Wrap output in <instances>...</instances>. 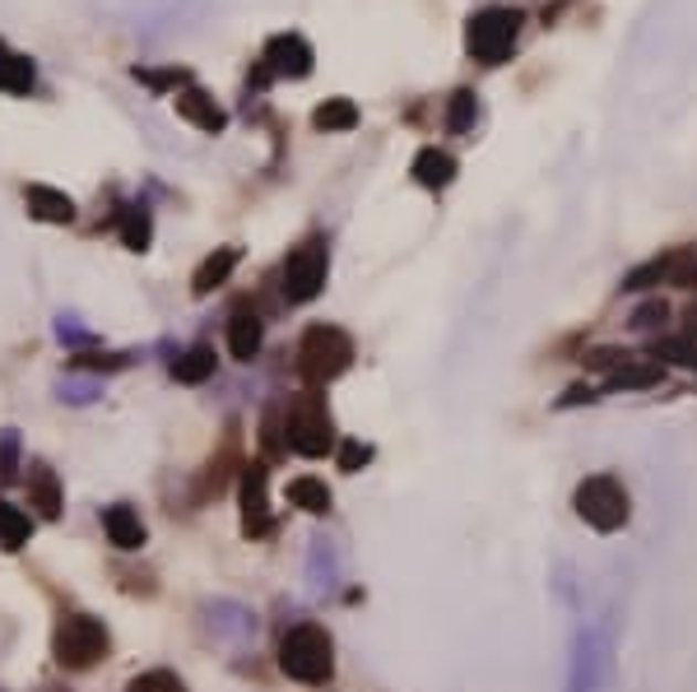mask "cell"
<instances>
[{"mask_svg":"<svg viewBox=\"0 0 697 692\" xmlns=\"http://www.w3.org/2000/svg\"><path fill=\"white\" fill-rule=\"evenodd\" d=\"M112 651V632H107V622L94 618V614H65L56 622V632H52V656L61 669H71V674H84V669H94L103 664Z\"/></svg>","mask_w":697,"mask_h":692,"instance_id":"cell-4","label":"cell"},{"mask_svg":"<svg viewBox=\"0 0 697 692\" xmlns=\"http://www.w3.org/2000/svg\"><path fill=\"white\" fill-rule=\"evenodd\" d=\"M117 237H122L126 252H149V242H154V214H149V205H126L122 219H117Z\"/></svg>","mask_w":697,"mask_h":692,"instance_id":"cell-19","label":"cell"},{"mask_svg":"<svg viewBox=\"0 0 697 692\" xmlns=\"http://www.w3.org/2000/svg\"><path fill=\"white\" fill-rule=\"evenodd\" d=\"M24 488H29V507L38 511L42 521H61V511H65V488H61V479H56L52 465H42V460L29 465Z\"/></svg>","mask_w":697,"mask_h":692,"instance_id":"cell-11","label":"cell"},{"mask_svg":"<svg viewBox=\"0 0 697 692\" xmlns=\"http://www.w3.org/2000/svg\"><path fill=\"white\" fill-rule=\"evenodd\" d=\"M135 79H140V84H149L154 94H163V88L187 84L191 75H187V71H145V65H135Z\"/></svg>","mask_w":697,"mask_h":692,"instance_id":"cell-33","label":"cell"},{"mask_svg":"<svg viewBox=\"0 0 697 692\" xmlns=\"http://www.w3.org/2000/svg\"><path fill=\"white\" fill-rule=\"evenodd\" d=\"M577 517L587 521L600 534H614L627 525L633 507H627V488L614 475H591L587 483L577 488Z\"/></svg>","mask_w":697,"mask_h":692,"instance_id":"cell-6","label":"cell"},{"mask_svg":"<svg viewBox=\"0 0 697 692\" xmlns=\"http://www.w3.org/2000/svg\"><path fill=\"white\" fill-rule=\"evenodd\" d=\"M353 368V334L340 330V326H307L303 340H298V372L307 386H330L335 376H345Z\"/></svg>","mask_w":697,"mask_h":692,"instance_id":"cell-3","label":"cell"},{"mask_svg":"<svg viewBox=\"0 0 697 692\" xmlns=\"http://www.w3.org/2000/svg\"><path fill=\"white\" fill-rule=\"evenodd\" d=\"M656 353H661V359L684 363V368H697V349L688 340H665V344H656Z\"/></svg>","mask_w":697,"mask_h":692,"instance_id":"cell-37","label":"cell"},{"mask_svg":"<svg viewBox=\"0 0 697 692\" xmlns=\"http://www.w3.org/2000/svg\"><path fill=\"white\" fill-rule=\"evenodd\" d=\"M126 692H187V683L172 674V669H145L126 683Z\"/></svg>","mask_w":697,"mask_h":692,"instance_id":"cell-30","label":"cell"},{"mask_svg":"<svg viewBox=\"0 0 697 692\" xmlns=\"http://www.w3.org/2000/svg\"><path fill=\"white\" fill-rule=\"evenodd\" d=\"M56 340H61L65 349L88 353V349H98V330L80 326V317H56Z\"/></svg>","mask_w":697,"mask_h":692,"instance_id":"cell-29","label":"cell"},{"mask_svg":"<svg viewBox=\"0 0 697 692\" xmlns=\"http://www.w3.org/2000/svg\"><path fill=\"white\" fill-rule=\"evenodd\" d=\"M311 42L303 33H275L265 42L261 65L270 71V79H307L311 75Z\"/></svg>","mask_w":697,"mask_h":692,"instance_id":"cell-9","label":"cell"},{"mask_svg":"<svg viewBox=\"0 0 697 692\" xmlns=\"http://www.w3.org/2000/svg\"><path fill=\"white\" fill-rule=\"evenodd\" d=\"M521 10H507V6H488L479 10L475 19H469V29H465V47L475 61L484 65H503L516 47V33H521Z\"/></svg>","mask_w":697,"mask_h":692,"instance_id":"cell-5","label":"cell"},{"mask_svg":"<svg viewBox=\"0 0 697 692\" xmlns=\"http://www.w3.org/2000/svg\"><path fill=\"white\" fill-rule=\"evenodd\" d=\"M103 534H107V544L112 549H122V553H140L149 544V530L140 521V511H135L130 502H112L103 507Z\"/></svg>","mask_w":697,"mask_h":692,"instance_id":"cell-10","label":"cell"},{"mask_svg":"<svg viewBox=\"0 0 697 692\" xmlns=\"http://www.w3.org/2000/svg\"><path fill=\"white\" fill-rule=\"evenodd\" d=\"M237 260H242L237 247H214L205 260H200V270L191 275V294H196V298H210L214 288L229 284V275L237 270Z\"/></svg>","mask_w":697,"mask_h":692,"instance_id":"cell-14","label":"cell"},{"mask_svg":"<svg viewBox=\"0 0 697 692\" xmlns=\"http://www.w3.org/2000/svg\"><path fill=\"white\" fill-rule=\"evenodd\" d=\"M279 669L303 688H326L335 679V641L321 622H298L279 641Z\"/></svg>","mask_w":697,"mask_h":692,"instance_id":"cell-2","label":"cell"},{"mask_svg":"<svg viewBox=\"0 0 697 692\" xmlns=\"http://www.w3.org/2000/svg\"><path fill=\"white\" fill-rule=\"evenodd\" d=\"M414 182L419 187H429V191H442V187H452L456 182V159L446 149H437V145H429V149H419L414 153Z\"/></svg>","mask_w":697,"mask_h":692,"instance_id":"cell-16","label":"cell"},{"mask_svg":"<svg viewBox=\"0 0 697 692\" xmlns=\"http://www.w3.org/2000/svg\"><path fill=\"white\" fill-rule=\"evenodd\" d=\"M56 391H61V400H71V405H94V400L103 395V382L88 376V372H71V376L56 382Z\"/></svg>","mask_w":697,"mask_h":692,"instance_id":"cell-28","label":"cell"},{"mask_svg":"<svg viewBox=\"0 0 697 692\" xmlns=\"http://www.w3.org/2000/svg\"><path fill=\"white\" fill-rule=\"evenodd\" d=\"M130 363H135V353H98V349H88V353H75V359H71V372L103 376V372H122Z\"/></svg>","mask_w":697,"mask_h":692,"instance_id":"cell-26","label":"cell"},{"mask_svg":"<svg viewBox=\"0 0 697 692\" xmlns=\"http://www.w3.org/2000/svg\"><path fill=\"white\" fill-rule=\"evenodd\" d=\"M637 353H627V349H595V353H587V368H600V372H619V368H627Z\"/></svg>","mask_w":697,"mask_h":692,"instance_id":"cell-34","label":"cell"},{"mask_svg":"<svg viewBox=\"0 0 697 692\" xmlns=\"http://www.w3.org/2000/svg\"><path fill=\"white\" fill-rule=\"evenodd\" d=\"M24 205H29V214L33 219H42V223H75V214H80V205L65 191H56V187H42V182H33L29 191H24Z\"/></svg>","mask_w":697,"mask_h":692,"instance_id":"cell-15","label":"cell"},{"mask_svg":"<svg viewBox=\"0 0 697 692\" xmlns=\"http://www.w3.org/2000/svg\"><path fill=\"white\" fill-rule=\"evenodd\" d=\"M261 446L265 456H284L288 451V437H284V405H275L261 418Z\"/></svg>","mask_w":697,"mask_h":692,"instance_id":"cell-31","label":"cell"},{"mask_svg":"<svg viewBox=\"0 0 697 692\" xmlns=\"http://www.w3.org/2000/svg\"><path fill=\"white\" fill-rule=\"evenodd\" d=\"M261 349H265V321L256 311H233L229 317V353L237 363H252V359H261Z\"/></svg>","mask_w":697,"mask_h":692,"instance_id":"cell-13","label":"cell"},{"mask_svg":"<svg viewBox=\"0 0 697 692\" xmlns=\"http://www.w3.org/2000/svg\"><path fill=\"white\" fill-rule=\"evenodd\" d=\"M214 368H219V359H214L210 344H191L187 353H177V359H172V376L182 386H205L214 376Z\"/></svg>","mask_w":697,"mask_h":692,"instance_id":"cell-17","label":"cell"},{"mask_svg":"<svg viewBox=\"0 0 697 692\" xmlns=\"http://www.w3.org/2000/svg\"><path fill=\"white\" fill-rule=\"evenodd\" d=\"M29 540H33V517L24 507L0 498V553H19Z\"/></svg>","mask_w":697,"mask_h":692,"instance_id":"cell-20","label":"cell"},{"mask_svg":"<svg viewBox=\"0 0 697 692\" xmlns=\"http://www.w3.org/2000/svg\"><path fill=\"white\" fill-rule=\"evenodd\" d=\"M665 279V256H656L651 265H642V270H633L623 279V288H651V284H661Z\"/></svg>","mask_w":697,"mask_h":692,"instance_id":"cell-36","label":"cell"},{"mask_svg":"<svg viewBox=\"0 0 697 692\" xmlns=\"http://www.w3.org/2000/svg\"><path fill=\"white\" fill-rule=\"evenodd\" d=\"M19 470H24V437L19 428H0V488L19 483Z\"/></svg>","mask_w":697,"mask_h":692,"instance_id":"cell-24","label":"cell"},{"mask_svg":"<svg viewBox=\"0 0 697 692\" xmlns=\"http://www.w3.org/2000/svg\"><path fill=\"white\" fill-rule=\"evenodd\" d=\"M33 84H38V65L0 42V94H33Z\"/></svg>","mask_w":697,"mask_h":692,"instance_id":"cell-18","label":"cell"},{"mask_svg":"<svg viewBox=\"0 0 697 692\" xmlns=\"http://www.w3.org/2000/svg\"><path fill=\"white\" fill-rule=\"evenodd\" d=\"M368 460H372V446H368V441H358V437H345L340 446H335V465H340L345 475H358Z\"/></svg>","mask_w":697,"mask_h":692,"instance_id":"cell-32","label":"cell"},{"mask_svg":"<svg viewBox=\"0 0 697 692\" xmlns=\"http://www.w3.org/2000/svg\"><path fill=\"white\" fill-rule=\"evenodd\" d=\"M172 103H177V117L191 121L196 130H205V136H219V130L229 126V111H223V107L205 94V88H196V84H187Z\"/></svg>","mask_w":697,"mask_h":692,"instance_id":"cell-12","label":"cell"},{"mask_svg":"<svg viewBox=\"0 0 697 692\" xmlns=\"http://www.w3.org/2000/svg\"><path fill=\"white\" fill-rule=\"evenodd\" d=\"M581 400H595V391H591V386H572L563 405H581Z\"/></svg>","mask_w":697,"mask_h":692,"instance_id":"cell-38","label":"cell"},{"mask_svg":"<svg viewBox=\"0 0 697 692\" xmlns=\"http://www.w3.org/2000/svg\"><path fill=\"white\" fill-rule=\"evenodd\" d=\"M288 502H294L298 511H307V517H326L335 498H330L326 479H311V475H303V479H294V483H288Z\"/></svg>","mask_w":697,"mask_h":692,"instance_id":"cell-23","label":"cell"},{"mask_svg":"<svg viewBox=\"0 0 697 692\" xmlns=\"http://www.w3.org/2000/svg\"><path fill=\"white\" fill-rule=\"evenodd\" d=\"M284 437H288V451L307 456V460H321V456H330L335 446H340V437H335L330 405H326V395L317 386L298 391L284 405Z\"/></svg>","mask_w":697,"mask_h":692,"instance_id":"cell-1","label":"cell"},{"mask_svg":"<svg viewBox=\"0 0 697 692\" xmlns=\"http://www.w3.org/2000/svg\"><path fill=\"white\" fill-rule=\"evenodd\" d=\"M661 382H665V363L661 359H642V353L610 376V386H619V391H646V386H661Z\"/></svg>","mask_w":697,"mask_h":692,"instance_id":"cell-21","label":"cell"},{"mask_svg":"<svg viewBox=\"0 0 697 692\" xmlns=\"http://www.w3.org/2000/svg\"><path fill=\"white\" fill-rule=\"evenodd\" d=\"M665 284L697 288V247H679V252L665 256Z\"/></svg>","mask_w":697,"mask_h":692,"instance_id":"cell-27","label":"cell"},{"mask_svg":"<svg viewBox=\"0 0 697 692\" xmlns=\"http://www.w3.org/2000/svg\"><path fill=\"white\" fill-rule=\"evenodd\" d=\"M669 321V307L661 302V298H651V302H642L637 311H633V326L637 330H656V326H665Z\"/></svg>","mask_w":697,"mask_h":692,"instance_id":"cell-35","label":"cell"},{"mask_svg":"<svg viewBox=\"0 0 697 692\" xmlns=\"http://www.w3.org/2000/svg\"><path fill=\"white\" fill-rule=\"evenodd\" d=\"M237 498H242V534L246 540H265V534L275 530V517H270V465L265 460L242 465Z\"/></svg>","mask_w":697,"mask_h":692,"instance_id":"cell-8","label":"cell"},{"mask_svg":"<svg viewBox=\"0 0 697 692\" xmlns=\"http://www.w3.org/2000/svg\"><path fill=\"white\" fill-rule=\"evenodd\" d=\"M475 117H479L475 94H469V88H456L452 103H446V136H465V130L475 126Z\"/></svg>","mask_w":697,"mask_h":692,"instance_id":"cell-25","label":"cell"},{"mask_svg":"<svg viewBox=\"0 0 697 692\" xmlns=\"http://www.w3.org/2000/svg\"><path fill=\"white\" fill-rule=\"evenodd\" d=\"M326 275H330V252H326V242L321 237H307L303 247H294L284 256V302L288 307H303V302H311L326 288Z\"/></svg>","mask_w":697,"mask_h":692,"instance_id":"cell-7","label":"cell"},{"mask_svg":"<svg viewBox=\"0 0 697 692\" xmlns=\"http://www.w3.org/2000/svg\"><path fill=\"white\" fill-rule=\"evenodd\" d=\"M311 126L326 130V136H345V130H353V126H358L353 98H326L317 111H311Z\"/></svg>","mask_w":697,"mask_h":692,"instance_id":"cell-22","label":"cell"}]
</instances>
